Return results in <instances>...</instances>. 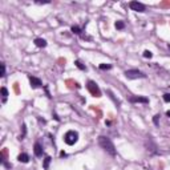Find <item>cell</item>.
<instances>
[{
  "label": "cell",
  "instance_id": "cell-6",
  "mask_svg": "<svg viewBox=\"0 0 170 170\" xmlns=\"http://www.w3.org/2000/svg\"><path fill=\"white\" fill-rule=\"evenodd\" d=\"M29 82H31V87L36 89V88H40L41 87V80L37 78V77H33V76H29Z\"/></svg>",
  "mask_w": 170,
  "mask_h": 170
},
{
  "label": "cell",
  "instance_id": "cell-7",
  "mask_svg": "<svg viewBox=\"0 0 170 170\" xmlns=\"http://www.w3.org/2000/svg\"><path fill=\"white\" fill-rule=\"evenodd\" d=\"M33 152H35V155L36 157H41L42 155V148L39 142H36L35 146H33Z\"/></svg>",
  "mask_w": 170,
  "mask_h": 170
},
{
  "label": "cell",
  "instance_id": "cell-1",
  "mask_svg": "<svg viewBox=\"0 0 170 170\" xmlns=\"http://www.w3.org/2000/svg\"><path fill=\"white\" fill-rule=\"evenodd\" d=\"M98 144H100V146L106 153H109L110 155H116V148H114V145H113V142L110 141V138L100 136L98 137Z\"/></svg>",
  "mask_w": 170,
  "mask_h": 170
},
{
  "label": "cell",
  "instance_id": "cell-18",
  "mask_svg": "<svg viewBox=\"0 0 170 170\" xmlns=\"http://www.w3.org/2000/svg\"><path fill=\"white\" fill-rule=\"evenodd\" d=\"M144 57H146V59H152L153 57V53L150 51H145L144 52Z\"/></svg>",
  "mask_w": 170,
  "mask_h": 170
},
{
  "label": "cell",
  "instance_id": "cell-5",
  "mask_svg": "<svg viewBox=\"0 0 170 170\" xmlns=\"http://www.w3.org/2000/svg\"><path fill=\"white\" fill-rule=\"evenodd\" d=\"M129 7L133 9V11H137V12H144L145 11V6L142 3H138V2H130Z\"/></svg>",
  "mask_w": 170,
  "mask_h": 170
},
{
  "label": "cell",
  "instance_id": "cell-3",
  "mask_svg": "<svg viewBox=\"0 0 170 170\" xmlns=\"http://www.w3.org/2000/svg\"><path fill=\"white\" fill-rule=\"evenodd\" d=\"M125 76H126V78L134 80V78H145L146 74L142 73V72H140V70H137V69H129V70H126V72H125Z\"/></svg>",
  "mask_w": 170,
  "mask_h": 170
},
{
  "label": "cell",
  "instance_id": "cell-19",
  "mask_svg": "<svg viewBox=\"0 0 170 170\" xmlns=\"http://www.w3.org/2000/svg\"><path fill=\"white\" fill-rule=\"evenodd\" d=\"M159 7H161V8H167V7H170V0H169V2H162V3H159Z\"/></svg>",
  "mask_w": 170,
  "mask_h": 170
},
{
  "label": "cell",
  "instance_id": "cell-24",
  "mask_svg": "<svg viewBox=\"0 0 170 170\" xmlns=\"http://www.w3.org/2000/svg\"><path fill=\"white\" fill-rule=\"evenodd\" d=\"M158 118H159V116L157 114V116H154V118H153V122L155 125H158Z\"/></svg>",
  "mask_w": 170,
  "mask_h": 170
},
{
  "label": "cell",
  "instance_id": "cell-2",
  "mask_svg": "<svg viewBox=\"0 0 170 170\" xmlns=\"http://www.w3.org/2000/svg\"><path fill=\"white\" fill-rule=\"evenodd\" d=\"M77 140H78V133L76 130H69L64 136V141L67 145H74L77 142Z\"/></svg>",
  "mask_w": 170,
  "mask_h": 170
},
{
  "label": "cell",
  "instance_id": "cell-4",
  "mask_svg": "<svg viewBox=\"0 0 170 170\" xmlns=\"http://www.w3.org/2000/svg\"><path fill=\"white\" fill-rule=\"evenodd\" d=\"M87 88H88V91L91 92V94L93 97H101V91H100V88H98V85L94 81H88Z\"/></svg>",
  "mask_w": 170,
  "mask_h": 170
},
{
  "label": "cell",
  "instance_id": "cell-16",
  "mask_svg": "<svg viewBox=\"0 0 170 170\" xmlns=\"http://www.w3.org/2000/svg\"><path fill=\"white\" fill-rule=\"evenodd\" d=\"M25 132H27V126H25V124H23V125H21V136H20V138H19V140H23V138H24Z\"/></svg>",
  "mask_w": 170,
  "mask_h": 170
},
{
  "label": "cell",
  "instance_id": "cell-9",
  "mask_svg": "<svg viewBox=\"0 0 170 170\" xmlns=\"http://www.w3.org/2000/svg\"><path fill=\"white\" fill-rule=\"evenodd\" d=\"M65 84H67V87H68L69 89H73L74 87H76V88H80V85H78L77 82H74L73 80H70V78L65 80Z\"/></svg>",
  "mask_w": 170,
  "mask_h": 170
},
{
  "label": "cell",
  "instance_id": "cell-20",
  "mask_svg": "<svg viewBox=\"0 0 170 170\" xmlns=\"http://www.w3.org/2000/svg\"><path fill=\"white\" fill-rule=\"evenodd\" d=\"M110 68H112V65H109V64H101V65H100V69H102V70L110 69Z\"/></svg>",
  "mask_w": 170,
  "mask_h": 170
},
{
  "label": "cell",
  "instance_id": "cell-22",
  "mask_svg": "<svg viewBox=\"0 0 170 170\" xmlns=\"http://www.w3.org/2000/svg\"><path fill=\"white\" fill-rule=\"evenodd\" d=\"M163 100H165V102H170V94L169 93L163 94Z\"/></svg>",
  "mask_w": 170,
  "mask_h": 170
},
{
  "label": "cell",
  "instance_id": "cell-10",
  "mask_svg": "<svg viewBox=\"0 0 170 170\" xmlns=\"http://www.w3.org/2000/svg\"><path fill=\"white\" fill-rule=\"evenodd\" d=\"M17 159H19L20 162H23V163H27L28 161H29V155L25 154V153H21V154L17 157Z\"/></svg>",
  "mask_w": 170,
  "mask_h": 170
},
{
  "label": "cell",
  "instance_id": "cell-17",
  "mask_svg": "<svg viewBox=\"0 0 170 170\" xmlns=\"http://www.w3.org/2000/svg\"><path fill=\"white\" fill-rule=\"evenodd\" d=\"M72 32H73V33H76V35H80V33H81V29H80L77 25H73L72 27Z\"/></svg>",
  "mask_w": 170,
  "mask_h": 170
},
{
  "label": "cell",
  "instance_id": "cell-8",
  "mask_svg": "<svg viewBox=\"0 0 170 170\" xmlns=\"http://www.w3.org/2000/svg\"><path fill=\"white\" fill-rule=\"evenodd\" d=\"M130 102H144V104H148L149 100L146 97H130Z\"/></svg>",
  "mask_w": 170,
  "mask_h": 170
},
{
  "label": "cell",
  "instance_id": "cell-23",
  "mask_svg": "<svg viewBox=\"0 0 170 170\" xmlns=\"http://www.w3.org/2000/svg\"><path fill=\"white\" fill-rule=\"evenodd\" d=\"M0 76H2V77L6 76V65H4V64H2V74H0Z\"/></svg>",
  "mask_w": 170,
  "mask_h": 170
},
{
  "label": "cell",
  "instance_id": "cell-26",
  "mask_svg": "<svg viewBox=\"0 0 170 170\" xmlns=\"http://www.w3.org/2000/svg\"><path fill=\"white\" fill-rule=\"evenodd\" d=\"M60 155H61V157H65L67 154H65V152H61V153H60Z\"/></svg>",
  "mask_w": 170,
  "mask_h": 170
},
{
  "label": "cell",
  "instance_id": "cell-25",
  "mask_svg": "<svg viewBox=\"0 0 170 170\" xmlns=\"http://www.w3.org/2000/svg\"><path fill=\"white\" fill-rule=\"evenodd\" d=\"M59 64L60 65H64L65 64V59H59Z\"/></svg>",
  "mask_w": 170,
  "mask_h": 170
},
{
  "label": "cell",
  "instance_id": "cell-15",
  "mask_svg": "<svg viewBox=\"0 0 170 170\" xmlns=\"http://www.w3.org/2000/svg\"><path fill=\"white\" fill-rule=\"evenodd\" d=\"M74 64H76V67H77L78 69H81V70H87V67H85V65H82V64L80 63L78 60H76V61H74Z\"/></svg>",
  "mask_w": 170,
  "mask_h": 170
},
{
  "label": "cell",
  "instance_id": "cell-12",
  "mask_svg": "<svg viewBox=\"0 0 170 170\" xmlns=\"http://www.w3.org/2000/svg\"><path fill=\"white\" fill-rule=\"evenodd\" d=\"M51 161H52V158L49 157H45V159H44V163H42V167H44L45 170H48L49 169V163H51Z\"/></svg>",
  "mask_w": 170,
  "mask_h": 170
},
{
  "label": "cell",
  "instance_id": "cell-27",
  "mask_svg": "<svg viewBox=\"0 0 170 170\" xmlns=\"http://www.w3.org/2000/svg\"><path fill=\"white\" fill-rule=\"evenodd\" d=\"M166 114H167V117H170V110H167V112H166Z\"/></svg>",
  "mask_w": 170,
  "mask_h": 170
},
{
  "label": "cell",
  "instance_id": "cell-13",
  "mask_svg": "<svg viewBox=\"0 0 170 170\" xmlns=\"http://www.w3.org/2000/svg\"><path fill=\"white\" fill-rule=\"evenodd\" d=\"M2 96H3V102H6L7 101V96H8V91H7L6 87L2 88Z\"/></svg>",
  "mask_w": 170,
  "mask_h": 170
},
{
  "label": "cell",
  "instance_id": "cell-21",
  "mask_svg": "<svg viewBox=\"0 0 170 170\" xmlns=\"http://www.w3.org/2000/svg\"><path fill=\"white\" fill-rule=\"evenodd\" d=\"M13 91H15L16 94L20 93V91H19V82H15V84H13Z\"/></svg>",
  "mask_w": 170,
  "mask_h": 170
},
{
  "label": "cell",
  "instance_id": "cell-11",
  "mask_svg": "<svg viewBox=\"0 0 170 170\" xmlns=\"http://www.w3.org/2000/svg\"><path fill=\"white\" fill-rule=\"evenodd\" d=\"M35 44L39 48H44V47H47V41L44 39H35Z\"/></svg>",
  "mask_w": 170,
  "mask_h": 170
},
{
  "label": "cell",
  "instance_id": "cell-14",
  "mask_svg": "<svg viewBox=\"0 0 170 170\" xmlns=\"http://www.w3.org/2000/svg\"><path fill=\"white\" fill-rule=\"evenodd\" d=\"M116 28L117 29H124V27H125V23L124 21H121V20H118V21H116Z\"/></svg>",
  "mask_w": 170,
  "mask_h": 170
}]
</instances>
